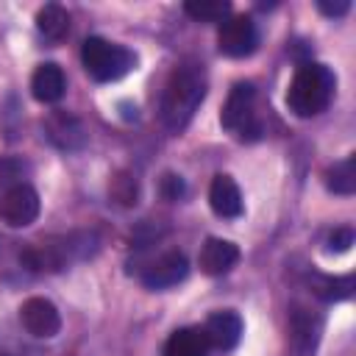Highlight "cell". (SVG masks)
<instances>
[{
  "label": "cell",
  "mask_w": 356,
  "mask_h": 356,
  "mask_svg": "<svg viewBox=\"0 0 356 356\" xmlns=\"http://www.w3.org/2000/svg\"><path fill=\"white\" fill-rule=\"evenodd\" d=\"M206 97V72L200 64L195 61H184L178 64L167 83H164V92H161V106H159V114H161V122L167 131L178 134L189 125V120L195 117L197 106L203 103Z\"/></svg>",
  "instance_id": "6da1fadb"
},
{
  "label": "cell",
  "mask_w": 356,
  "mask_h": 356,
  "mask_svg": "<svg viewBox=\"0 0 356 356\" xmlns=\"http://www.w3.org/2000/svg\"><path fill=\"white\" fill-rule=\"evenodd\" d=\"M334 86L337 78L325 64H314V61L300 64L286 89V106L298 117H314L328 108L334 97Z\"/></svg>",
  "instance_id": "7a4b0ae2"
},
{
  "label": "cell",
  "mask_w": 356,
  "mask_h": 356,
  "mask_svg": "<svg viewBox=\"0 0 356 356\" xmlns=\"http://www.w3.org/2000/svg\"><path fill=\"white\" fill-rule=\"evenodd\" d=\"M92 250V234H70V236H50L42 242H33L19 253V261L31 273H61L72 261L89 256Z\"/></svg>",
  "instance_id": "3957f363"
},
{
  "label": "cell",
  "mask_w": 356,
  "mask_h": 356,
  "mask_svg": "<svg viewBox=\"0 0 356 356\" xmlns=\"http://www.w3.org/2000/svg\"><path fill=\"white\" fill-rule=\"evenodd\" d=\"M81 61H83L86 72L95 81L108 83V81H117V78L128 75L136 64V56L128 47L114 44L103 36H89L81 47Z\"/></svg>",
  "instance_id": "277c9868"
},
{
  "label": "cell",
  "mask_w": 356,
  "mask_h": 356,
  "mask_svg": "<svg viewBox=\"0 0 356 356\" xmlns=\"http://www.w3.org/2000/svg\"><path fill=\"white\" fill-rule=\"evenodd\" d=\"M256 89L253 83H236L222 106V114H220V122L222 128H228L231 134H236L242 142L248 139H259L261 136V122L256 117Z\"/></svg>",
  "instance_id": "5b68a950"
},
{
  "label": "cell",
  "mask_w": 356,
  "mask_h": 356,
  "mask_svg": "<svg viewBox=\"0 0 356 356\" xmlns=\"http://www.w3.org/2000/svg\"><path fill=\"white\" fill-rule=\"evenodd\" d=\"M323 337V314L312 306L295 303L289 312V339H286V356H317Z\"/></svg>",
  "instance_id": "8992f818"
},
{
  "label": "cell",
  "mask_w": 356,
  "mask_h": 356,
  "mask_svg": "<svg viewBox=\"0 0 356 356\" xmlns=\"http://www.w3.org/2000/svg\"><path fill=\"white\" fill-rule=\"evenodd\" d=\"M39 217V195L31 184L19 181L0 195V220L11 228H25Z\"/></svg>",
  "instance_id": "52a82bcc"
},
{
  "label": "cell",
  "mask_w": 356,
  "mask_h": 356,
  "mask_svg": "<svg viewBox=\"0 0 356 356\" xmlns=\"http://www.w3.org/2000/svg\"><path fill=\"white\" fill-rule=\"evenodd\" d=\"M217 44L225 56L231 58H242V56H250L259 44V31H256V22L245 14H236V17H225L220 22V31H217Z\"/></svg>",
  "instance_id": "ba28073f"
},
{
  "label": "cell",
  "mask_w": 356,
  "mask_h": 356,
  "mask_svg": "<svg viewBox=\"0 0 356 356\" xmlns=\"http://www.w3.org/2000/svg\"><path fill=\"white\" fill-rule=\"evenodd\" d=\"M19 320L25 325V331L36 339H50L61 331V314H58L56 303L47 298H28L19 306Z\"/></svg>",
  "instance_id": "9c48e42d"
},
{
  "label": "cell",
  "mask_w": 356,
  "mask_h": 356,
  "mask_svg": "<svg viewBox=\"0 0 356 356\" xmlns=\"http://www.w3.org/2000/svg\"><path fill=\"white\" fill-rule=\"evenodd\" d=\"M186 273H189L186 256L181 250H167L142 270V284L147 289H167V286L181 284L186 278Z\"/></svg>",
  "instance_id": "30bf717a"
},
{
  "label": "cell",
  "mask_w": 356,
  "mask_h": 356,
  "mask_svg": "<svg viewBox=\"0 0 356 356\" xmlns=\"http://www.w3.org/2000/svg\"><path fill=\"white\" fill-rule=\"evenodd\" d=\"M42 128H44V136H47L58 150H81L83 142H86V128H83V122H81L75 114L61 111V108L50 111V114L44 117Z\"/></svg>",
  "instance_id": "8fae6325"
},
{
  "label": "cell",
  "mask_w": 356,
  "mask_h": 356,
  "mask_svg": "<svg viewBox=\"0 0 356 356\" xmlns=\"http://www.w3.org/2000/svg\"><path fill=\"white\" fill-rule=\"evenodd\" d=\"M203 337H206L209 348L231 350L242 337V317L236 312H231V309L214 312L203 325Z\"/></svg>",
  "instance_id": "7c38bea8"
},
{
  "label": "cell",
  "mask_w": 356,
  "mask_h": 356,
  "mask_svg": "<svg viewBox=\"0 0 356 356\" xmlns=\"http://www.w3.org/2000/svg\"><path fill=\"white\" fill-rule=\"evenodd\" d=\"M209 206L217 217L234 220L242 214V192L231 175H214L209 186Z\"/></svg>",
  "instance_id": "4fadbf2b"
},
{
  "label": "cell",
  "mask_w": 356,
  "mask_h": 356,
  "mask_svg": "<svg viewBox=\"0 0 356 356\" xmlns=\"http://www.w3.org/2000/svg\"><path fill=\"white\" fill-rule=\"evenodd\" d=\"M239 261V248L228 239H206L203 248H200V256H197V264L206 275H222L228 273L234 264Z\"/></svg>",
  "instance_id": "5bb4252c"
},
{
  "label": "cell",
  "mask_w": 356,
  "mask_h": 356,
  "mask_svg": "<svg viewBox=\"0 0 356 356\" xmlns=\"http://www.w3.org/2000/svg\"><path fill=\"white\" fill-rule=\"evenodd\" d=\"M64 89H67V78H64V70L53 61H44L33 70L31 75V92L39 103H56L64 97Z\"/></svg>",
  "instance_id": "9a60e30c"
},
{
  "label": "cell",
  "mask_w": 356,
  "mask_h": 356,
  "mask_svg": "<svg viewBox=\"0 0 356 356\" xmlns=\"http://www.w3.org/2000/svg\"><path fill=\"white\" fill-rule=\"evenodd\" d=\"M209 342L203 337V328H178L164 342V356H206Z\"/></svg>",
  "instance_id": "2e32d148"
},
{
  "label": "cell",
  "mask_w": 356,
  "mask_h": 356,
  "mask_svg": "<svg viewBox=\"0 0 356 356\" xmlns=\"http://www.w3.org/2000/svg\"><path fill=\"white\" fill-rule=\"evenodd\" d=\"M36 31H39L44 39L58 42V39H64L67 31H70V14H67L58 3H47V6H42V8L36 11Z\"/></svg>",
  "instance_id": "e0dca14e"
},
{
  "label": "cell",
  "mask_w": 356,
  "mask_h": 356,
  "mask_svg": "<svg viewBox=\"0 0 356 356\" xmlns=\"http://www.w3.org/2000/svg\"><path fill=\"white\" fill-rule=\"evenodd\" d=\"M312 292L323 300H345L353 295V275H312Z\"/></svg>",
  "instance_id": "ac0fdd59"
},
{
  "label": "cell",
  "mask_w": 356,
  "mask_h": 356,
  "mask_svg": "<svg viewBox=\"0 0 356 356\" xmlns=\"http://www.w3.org/2000/svg\"><path fill=\"white\" fill-rule=\"evenodd\" d=\"M325 186L337 195H353V189H356V159L348 156V159L337 161L325 175Z\"/></svg>",
  "instance_id": "d6986e66"
},
{
  "label": "cell",
  "mask_w": 356,
  "mask_h": 356,
  "mask_svg": "<svg viewBox=\"0 0 356 356\" xmlns=\"http://www.w3.org/2000/svg\"><path fill=\"white\" fill-rule=\"evenodd\" d=\"M184 11L197 22H222L231 14V3H225V0H189V3H184Z\"/></svg>",
  "instance_id": "ffe728a7"
},
{
  "label": "cell",
  "mask_w": 356,
  "mask_h": 356,
  "mask_svg": "<svg viewBox=\"0 0 356 356\" xmlns=\"http://www.w3.org/2000/svg\"><path fill=\"white\" fill-rule=\"evenodd\" d=\"M108 192H111V197L120 206H134L136 203V195H139V186H136V178H131L128 172H120V175L111 178Z\"/></svg>",
  "instance_id": "44dd1931"
},
{
  "label": "cell",
  "mask_w": 356,
  "mask_h": 356,
  "mask_svg": "<svg viewBox=\"0 0 356 356\" xmlns=\"http://www.w3.org/2000/svg\"><path fill=\"white\" fill-rule=\"evenodd\" d=\"M19 175H22V164L17 159H0V195L14 184H19Z\"/></svg>",
  "instance_id": "7402d4cb"
},
{
  "label": "cell",
  "mask_w": 356,
  "mask_h": 356,
  "mask_svg": "<svg viewBox=\"0 0 356 356\" xmlns=\"http://www.w3.org/2000/svg\"><path fill=\"white\" fill-rule=\"evenodd\" d=\"M161 192H164L167 200H178V197L184 195V181H181V175H164Z\"/></svg>",
  "instance_id": "603a6c76"
},
{
  "label": "cell",
  "mask_w": 356,
  "mask_h": 356,
  "mask_svg": "<svg viewBox=\"0 0 356 356\" xmlns=\"http://www.w3.org/2000/svg\"><path fill=\"white\" fill-rule=\"evenodd\" d=\"M353 245V231L350 228H337L331 236H328V248L331 250H348Z\"/></svg>",
  "instance_id": "cb8c5ba5"
},
{
  "label": "cell",
  "mask_w": 356,
  "mask_h": 356,
  "mask_svg": "<svg viewBox=\"0 0 356 356\" xmlns=\"http://www.w3.org/2000/svg\"><path fill=\"white\" fill-rule=\"evenodd\" d=\"M317 8L323 11V14H328V17H342V14H348V8H350V3L348 0H320L317 3Z\"/></svg>",
  "instance_id": "d4e9b609"
},
{
  "label": "cell",
  "mask_w": 356,
  "mask_h": 356,
  "mask_svg": "<svg viewBox=\"0 0 356 356\" xmlns=\"http://www.w3.org/2000/svg\"><path fill=\"white\" fill-rule=\"evenodd\" d=\"M0 356H3V350H0Z\"/></svg>",
  "instance_id": "484cf974"
}]
</instances>
